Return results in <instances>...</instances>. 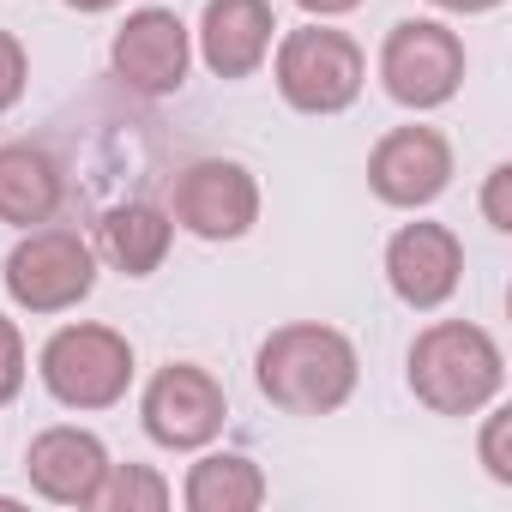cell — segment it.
Wrapping results in <instances>:
<instances>
[{
	"mask_svg": "<svg viewBox=\"0 0 512 512\" xmlns=\"http://www.w3.org/2000/svg\"><path fill=\"white\" fill-rule=\"evenodd\" d=\"M260 392L290 416H326L356 392V350L332 326H284L260 350Z\"/></svg>",
	"mask_w": 512,
	"mask_h": 512,
	"instance_id": "6da1fadb",
	"label": "cell"
},
{
	"mask_svg": "<svg viewBox=\"0 0 512 512\" xmlns=\"http://www.w3.org/2000/svg\"><path fill=\"white\" fill-rule=\"evenodd\" d=\"M506 380V362H500V344L482 332V326H464V320H440L416 338L410 350V392L440 410V416H470L482 410Z\"/></svg>",
	"mask_w": 512,
	"mask_h": 512,
	"instance_id": "7a4b0ae2",
	"label": "cell"
},
{
	"mask_svg": "<svg viewBox=\"0 0 512 512\" xmlns=\"http://www.w3.org/2000/svg\"><path fill=\"white\" fill-rule=\"evenodd\" d=\"M368 79V61L362 49L344 37V31H290L278 43V91L302 109V115H338L356 103Z\"/></svg>",
	"mask_w": 512,
	"mask_h": 512,
	"instance_id": "3957f363",
	"label": "cell"
},
{
	"mask_svg": "<svg viewBox=\"0 0 512 512\" xmlns=\"http://www.w3.org/2000/svg\"><path fill=\"white\" fill-rule=\"evenodd\" d=\"M43 380L67 410H109L133 380V350L109 326H67L43 344Z\"/></svg>",
	"mask_w": 512,
	"mask_h": 512,
	"instance_id": "277c9868",
	"label": "cell"
},
{
	"mask_svg": "<svg viewBox=\"0 0 512 512\" xmlns=\"http://www.w3.org/2000/svg\"><path fill=\"white\" fill-rule=\"evenodd\" d=\"M91 284H97L91 241L73 229H31L7 253V296L31 314H61L73 302H85Z\"/></svg>",
	"mask_w": 512,
	"mask_h": 512,
	"instance_id": "5b68a950",
	"label": "cell"
},
{
	"mask_svg": "<svg viewBox=\"0 0 512 512\" xmlns=\"http://www.w3.org/2000/svg\"><path fill=\"white\" fill-rule=\"evenodd\" d=\"M380 79L404 109H440L464 79V43L434 19H404L380 49Z\"/></svg>",
	"mask_w": 512,
	"mask_h": 512,
	"instance_id": "8992f818",
	"label": "cell"
},
{
	"mask_svg": "<svg viewBox=\"0 0 512 512\" xmlns=\"http://www.w3.org/2000/svg\"><path fill=\"white\" fill-rule=\"evenodd\" d=\"M139 410H145V434L157 446L187 452V446H205L223 428V386L205 368H193V362H169L145 386V404Z\"/></svg>",
	"mask_w": 512,
	"mask_h": 512,
	"instance_id": "52a82bcc",
	"label": "cell"
},
{
	"mask_svg": "<svg viewBox=\"0 0 512 512\" xmlns=\"http://www.w3.org/2000/svg\"><path fill=\"white\" fill-rule=\"evenodd\" d=\"M175 217L205 241H235L260 217V187L229 157H205L175 181Z\"/></svg>",
	"mask_w": 512,
	"mask_h": 512,
	"instance_id": "ba28073f",
	"label": "cell"
},
{
	"mask_svg": "<svg viewBox=\"0 0 512 512\" xmlns=\"http://www.w3.org/2000/svg\"><path fill=\"white\" fill-rule=\"evenodd\" d=\"M368 181H374V193L386 205H428L452 181V145L434 127H398V133H386L374 145Z\"/></svg>",
	"mask_w": 512,
	"mask_h": 512,
	"instance_id": "9c48e42d",
	"label": "cell"
},
{
	"mask_svg": "<svg viewBox=\"0 0 512 512\" xmlns=\"http://www.w3.org/2000/svg\"><path fill=\"white\" fill-rule=\"evenodd\" d=\"M464 247L446 223H404L386 247V278L410 308H440L458 290Z\"/></svg>",
	"mask_w": 512,
	"mask_h": 512,
	"instance_id": "30bf717a",
	"label": "cell"
},
{
	"mask_svg": "<svg viewBox=\"0 0 512 512\" xmlns=\"http://www.w3.org/2000/svg\"><path fill=\"white\" fill-rule=\"evenodd\" d=\"M115 73L145 97L175 91L187 79V25L169 7H139L115 31Z\"/></svg>",
	"mask_w": 512,
	"mask_h": 512,
	"instance_id": "8fae6325",
	"label": "cell"
},
{
	"mask_svg": "<svg viewBox=\"0 0 512 512\" xmlns=\"http://www.w3.org/2000/svg\"><path fill=\"white\" fill-rule=\"evenodd\" d=\"M25 470H31V488L43 500H55V506H97V488L109 476V452L85 428H49V434L31 440Z\"/></svg>",
	"mask_w": 512,
	"mask_h": 512,
	"instance_id": "7c38bea8",
	"label": "cell"
},
{
	"mask_svg": "<svg viewBox=\"0 0 512 512\" xmlns=\"http://www.w3.org/2000/svg\"><path fill=\"white\" fill-rule=\"evenodd\" d=\"M272 31H278V19H272L266 0H205V19H199L205 67L217 79H247L266 61Z\"/></svg>",
	"mask_w": 512,
	"mask_h": 512,
	"instance_id": "4fadbf2b",
	"label": "cell"
},
{
	"mask_svg": "<svg viewBox=\"0 0 512 512\" xmlns=\"http://www.w3.org/2000/svg\"><path fill=\"white\" fill-rule=\"evenodd\" d=\"M61 205V163L37 145H0V223H49Z\"/></svg>",
	"mask_w": 512,
	"mask_h": 512,
	"instance_id": "5bb4252c",
	"label": "cell"
},
{
	"mask_svg": "<svg viewBox=\"0 0 512 512\" xmlns=\"http://www.w3.org/2000/svg\"><path fill=\"white\" fill-rule=\"evenodd\" d=\"M181 500L193 512H253L266 500V476H260V464L241 458V452H211V458H199L187 470Z\"/></svg>",
	"mask_w": 512,
	"mask_h": 512,
	"instance_id": "9a60e30c",
	"label": "cell"
},
{
	"mask_svg": "<svg viewBox=\"0 0 512 512\" xmlns=\"http://www.w3.org/2000/svg\"><path fill=\"white\" fill-rule=\"evenodd\" d=\"M169 235H175V223H169L157 205H115V211L103 217V253H109L127 278H145V272L163 266Z\"/></svg>",
	"mask_w": 512,
	"mask_h": 512,
	"instance_id": "2e32d148",
	"label": "cell"
},
{
	"mask_svg": "<svg viewBox=\"0 0 512 512\" xmlns=\"http://www.w3.org/2000/svg\"><path fill=\"white\" fill-rule=\"evenodd\" d=\"M97 506L109 512H163L169 506V482L145 464H109L103 488H97Z\"/></svg>",
	"mask_w": 512,
	"mask_h": 512,
	"instance_id": "e0dca14e",
	"label": "cell"
},
{
	"mask_svg": "<svg viewBox=\"0 0 512 512\" xmlns=\"http://www.w3.org/2000/svg\"><path fill=\"white\" fill-rule=\"evenodd\" d=\"M506 440H512V410H494L488 428H482V464H488L494 482H512V452H506Z\"/></svg>",
	"mask_w": 512,
	"mask_h": 512,
	"instance_id": "ac0fdd59",
	"label": "cell"
},
{
	"mask_svg": "<svg viewBox=\"0 0 512 512\" xmlns=\"http://www.w3.org/2000/svg\"><path fill=\"white\" fill-rule=\"evenodd\" d=\"M19 386H25V344L13 320H0V404H13Z\"/></svg>",
	"mask_w": 512,
	"mask_h": 512,
	"instance_id": "d6986e66",
	"label": "cell"
},
{
	"mask_svg": "<svg viewBox=\"0 0 512 512\" xmlns=\"http://www.w3.org/2000/svg\"><path fill=\"white\" fill-rule=\"evenodd\" d=\"M25 49H19V37H7L0 31V115H7L19 97H25Z\"/></svg>",
	"mask_w": 512,
	"mask_h": 512,
	"instance_id": "ffe728a7",
	"label": "cell"
},
{
	"mask_svg": "<svg viewBox=\"0 0 512 512\" xmlns=\"http://www.w3.org/2000/svg\"><path fill=\"white\" fill-rule=\"evenodd\" d=\"M482 211H488V223L506 235L512 229V163H494L488 169V187H482Z\"/></svg>",
	"mask_w": 512,
	"mask_h": 512,
	"instance_id": "44dd1931",
	"label": "cell"
},
{
	"mask_svg": "<svg viewBox=\"0 0 512 512\" xmlns=\"http://www.w3.org/2000/svg\"><path fill=\"white\" fill-rule=\"evenodd\" d=\"M302 13H314V19H332V13H350V7H362V0H296Z\"/></svg>",
	"mask_w": 512,
	"mask_h": 512,
	"instance_id": "7402d4cb",
	"label": "cell"
},
{
	"mask_svg": "<svg viewBox=\"0 0 512 512\" xmlns=\"http://www.w3.org/2000/svg\"><path fill=\"white\" fill-rule=\"evenodd\" d=\"M434 7H446V13H488V7H500V0H434Z\"/></svg>",
	"mask_w": 512,
	"mask_h": 512,
	"instance_id": "603a6c76",
	"label": "cell"
},
{
	"mask_svg": "<svg viewBox=\"0 0 512 512\" xmlns=\"http://www.w3.org/2000/svg\"><path fill=\"white\" fill-rule=\"evenodd\" d=\"M67 7H79V13H103V7H115V0H67Z\"/></svg>",
	"mask_w": 512,
	"mask_h": 512,
	"instance_id": "cb8c5ba5",
	"label": "cell"
}]
</instances>
